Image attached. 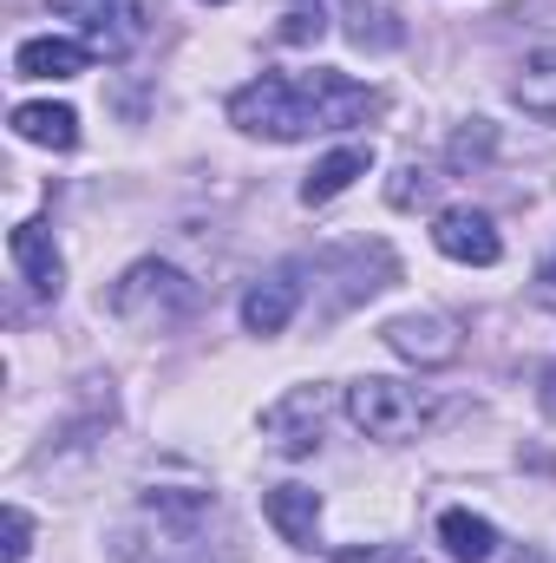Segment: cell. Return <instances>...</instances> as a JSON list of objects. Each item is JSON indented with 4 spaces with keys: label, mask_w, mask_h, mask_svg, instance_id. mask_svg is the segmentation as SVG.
<instances>
[{
    "label": "cell",
    "mask_w": 556,
    "mask_h": 563,
    "mask_svg": "<svg viewBox=\"0 0 556 563\" xmlns=\"http://www.w3.org/2000/svg\"><path fill=\"white\" fill-rule=\"evenodd\" d=\"M230 125L249 132V139H269V144H294V139L327 132V125H321V106H314V92H308V79H281V73L249 79V86L230 99Z\"/></svg>",
    "instance_id": "obj_1"
},
{
    "label": "cell",
    "mask_w": 556,
    "mask_h": 563,
    "mask_svg": "<svg viewBox=\"0 0 556 563\" xmlns=\"http://www.w3.org/2000/svg\"><path fill=\"white\" fill-rule=\"evenodd\" d=\"M190 308H197V282L184 276L177 263L144 256V263H132L125 276L112 282V314L125 328H138V334H164V328L190 321Z\"/></svg>",
    "instance_id": "obj_2"
},
{
    "label": "cell",
    "mask_w": 556,
    "mask_h": 563,
    "mask_svg": "<svg viewBox=\"0 0 556 563\" xmlns=\"http://www.w3.org/2000/svg\"><path fill=\"white\" fill-rule=\"evenodd\" d=\"M347 420L360 426L367 439L400 445V439H419L425 426L438 420V407H432L419 387H400V380L367 374V380H354V387H347Z\"/></svg>",
    "instance_id": "obj_3"
},
{
    "label": "cell",
    "mask_w": 556,
    "mask_h": 563,
    "mask_svg": "<svg viewBox=\"0 0 556 563\" xmlns=\"http://www.w3.org/2000/svg\"><path fill=\"white\" fill-rule=\"evenodd\" d=\"M66 20H79V33H86V46L99 53V59H125V53H138L144 33L157 26V0H53Z\"/></svg>",
    "instance_id": "obj_4"
},
{
    "label": "cell",
    "mask_w": 556,
    "mask_h": 563,
    "mask_svg": "<svg viewBox=\"0 0 556 563\" xmlns=\"http://www.w3.org/2000/svg\"><path fill=\"white\" fill-rule=\"evenodd\" d=\"M321 420H327V387H288L281 400L263 407V432L288 459H301V452L321 445Z\"/></svg>",
    "instance_id": "obj_5"
},
{
    "label": "cell",
    "mask_w": 556,
    "mask_h": 563,
    "mask_svg": "<svg viewBox=\"0 0 556 563\" xmlns=\"http://www.w3.org/2000/svg\"><path fill=\"white\" fill-rule=\"evenodd\" d=\"M432 243H438V256H452V263H471V269H491V263L504 256V236H498V223H491L485 210H471V203H458V210H438V217H432Z\"/></svg>",
    "instance_id": "obj_6"
},
{
    "label": "cell",
    "mask_w": 556,
    "mask_h": 563,
    "mask_svg": "<svg viewBox=\"0 0 556 563\" xmlns=\"http://www.w3.org/2000/svg\"><path fill=\"white\" fill-rule=\"evenodd\" d=\"M387 347L413 367H452L465 354V334L452 314H400V321H387Z\"/></svg>",
    "instance_id": "obj_7"
},
{
    "label": "cell",
    "mask_w": 556,
    "mask_h": 563,
    "mask_svg": "<svg viewBox=\"0 0 556 563\" xmlns=\"http://www.w3.org/2000/svg\"><path fill=\"white\" fill-rule=\"evenodd\" d=\"M263 518L281 531L288 551H314V544H321V492H308V485H276V492H263Z\"/></svg>",
    "instance_id": "obj_8"
},
{
    "label": "cell",
    "mask_w": 556,
    "mask_h": 563,
    "mask_svg": "<svg viewBox=\"0 0 556 563\" xmlns=\"http://www.w3.org/2000/svg\"><path fill=\"white\" fill-rule=\"evenodd\" d=\"M99 53L86 40H66V33H40V40H20L13 53V73L20 79H79Z\"/></svg>",
    "instance_id": "obj_9"
},
{
    "label": "cell",
    "mask_w": 556,
    "mask_h": 563,
    "mask_svg": "<svg viewBox=\"0 0 556 563\" xmlns=\"http://www.w3.org/2000/svg\"><path fill=\"white\" fill-rule=\"evenodd\" d=\"M7 250H13V269H20V282H26L33 295H53V301H59V288H66V263H59L46 223H20Z\"/></svg>",
    "instance_id": "obj_10"
},
{
    "label": "cell",
    "mask_w": 556,
    "mask_h": 563,
    "mask_svg": "<svg viewBox=\"0 0 556 563\" xmlns=\"http://www.w3.org/2000/svg\"><path fill=\"white\" fill-rule=\"evenodd\" d=\"M294 308H301V282H294V269H276L243 295V328L249 334H281L294 321Z\"/></svg>",
    "instance_id": "obj_11"
},
{
    "label": "cell",
    "mask_w": 556,
    "mask_h": 563,
    "mask_svg": "<svg viewBox=\"0 0 556 563\" xmlns=\"http://www.w3.org/2000/svg\"><path fill=\"white\" fill-rule=\"evenodd\" d=\"M367 170H374V151H367V144H341V151H327V157L301 177V203H308V210H314V203H334V197H341L354 177H367Z\"/></svg>",
    "instance_id": "obj_12"
},
{
    "label": "cell",
    "mask_w": 556,
    "mask_h": 563,
    "mask_svg": "<svg viewBox=\"0 0 556 563\" xmlns=\"http://www.w3.org/2000/svg\"><path fill=\"white\" fill-rule=\"evenodd\" d=\"M438 544H445V558H458V563H491L498 558V525L465 511V505H452L438 518Z\"/></svg>",
    "instance_id": "obj_13"
},
{
    "label": "cell",
    "mask_w": 556,
    "mask_h": 563,
    "mask_svg": "<svg viewBox=\"0 0 556 563\" xmlns=\"http://www.w3.org/2000/svg\"><path fill=\"white\" fill-rule=\"evenodd\" d=\"M341 20H347V40H354L360 53H393V46L407 40L400 13H393L387 0H341Z\"/></svg>",
    "instance_id": "obj_14"
},
{
    "label": "cell",
    "mask_w": 556,
    "mask_h": 563,
    "mask_svg": "<svg viewBox=\"0 0 556 563\" xmlns=\"http://www.w3.org/2000/svg\"><path fill=\"white\" fill-rule=\"evenodd\" d=\"M13 132L26 144H46V151H73L79 144V112L53 106V99H33V106H13Z\"/></svg>",
    "instance_id": "obj_15"
},
{
    "label": "cell",
    "mask_w": 556,
    "mask_h": 563,
    "mask_svg": "<svg viewBox=\"0 0 556 563\" xmlns=\"http://www.w3.org/2000/svg\"><path fill=\"white\" fill-rule=\"evenodd\" d=\"M511 99L537 119V125H556V46H537L524 66H518V79H511Z\"/></svg>",
    "instance_id": "obj_16"
},
{
    "label": "cell",
    "mask_w": 556,
    "mask_h": 563,
    "mask_svg": "<svg viewBox=\"0 0 556 563\" xmlns=\"http://www.w3.org/2000/svg\"><path fill=\"white\" fill-rule=\"evenodd\" d=\"M491 125H485V119H471V125H465V132H458V139H452V170H471V164H485V157H491Z\"/></svg>",
    "instance_id": "obj_17"
},
{
    "label": "cell",
    "mask_w": 556,
    "mask_h": 563,
    "mask_svg": "<svg viewBox=\"0 0 556 563\" xmlns=\"http://www.w3.org/2000/svg\"><path fill=\"white\" fill-rule=\"evenodd\" d=\"M321 33H327V13H321V7H288V13H281V40H288V46H314Z\"/></svg>",
    "instance_id": "obj_18"
},
{
    "label": "cell",
    "mask_w": 556,
    "mask_h": 563,
    "mask_svg": "<svg viewBox=\"0 0 556 563\" xmlns=\"http://www.w3.org/2000/svg\"><path fill=\"white\" fill-rule=\"evenodd\" d=\"M7 544H0V563H26V551H33V518L20 511V505H7Z\"/></svg>",
    "instance_id": "obj_19"
},
{
    "label": "cell",
    "mask_w": 556,
    "mask_h": 563,
    "mask_svg": "<svg viewBox=\"0 0 556 563\" xmlns=\"http://www.w3.org/2000/svg\"><path fill=\"white\" fill-rule=\"evenodd\" d=\"M432 190H438V177H432V170H419V164H407V170H400V184H393L387 197H393V210H413V203H425Z\"/></svg>",
    "instance_id": "obj_20"
},
{
    "label": "cell",
    "mask_w": 556,
    "mask_h": 563,
    "mask_svg": "<svg viewBox=\"0 0 556 563\" xmlns=\"http://www.w3.org/2000/svg\"><path fill=\"white\" fill-rule=\"evenodd\" d=\"M537 400H544V413L556 420V361L544 367V374H537Z\"/></svg>",
    "instance_id": "obj_21"
},
{
    "label": "cell",
    "mask_w": 556,
    "mask_h": 563,
    "mask_svg": "<svg viewBox=\"0 0 556 563\" xmlns=\"http://www.w3.org/2000/svg\"><path fill=\"white\" fill-rule=\"evenodd\" d=\"M544 288H551V295H556V256H551V263H544Z\"/></svg>",
    "instance_id": "obj_22"
},
{
    "label": "cell",
    "mask_w": 556,
    "mask_h": 563,
    "mask_svg": "<svg viewBox=\"0 0 556 563\" xmlns=\"http://www.w3.org/2000/svg\"><path fill=\"white\" fill-rule=\"evenodd\" d=\"M210 7H223V0H210Z\"/></svg>",
    "instance_id": "obj_23"
}]
</instances>
